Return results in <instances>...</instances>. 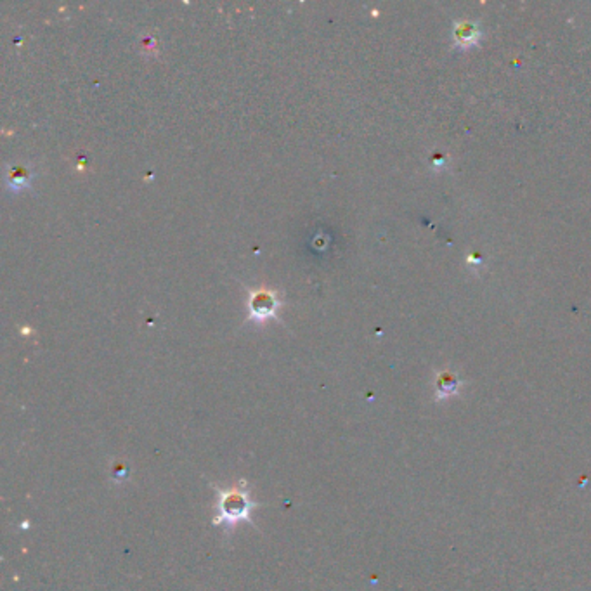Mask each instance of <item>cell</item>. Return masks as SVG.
<instances>
[{
	"label": "cell",
	"instance_id": "cell-2",
	"mask_svg": "<svg viewBox=\"0 0 591 591\" xmlns=\"http://www.w3.org/2000/svg\"><path fill=\"white\" fill-rule=\"evenodd\" d=\"M250 307L252 316H254L257 321H264L267 320V317L274 316L278 300H276V297L271 291H255V293L252 295Z\"/></svg>",
	"mask_w": 591,
	"mask_h": 591
},
{
	"label": "cell",
	"instance_id": "cell-3",
	"mask_svg": "<svg viewBox=\"0 0 591 591\" xmlns=\"http://www.w3.org/2000/svg\"><path fill=\"white\" fill-rule=\"evenodd\" d=\"M480 37V33L477 32L475 26L468 25V23H461V25L456 26V32H454V44L458 45V47H463V49H468L470 45L477 44V38Z\"/></svg>",
	"mask_w": 591,
	"mask_h": 591
},
{
	"label": "cell",
	"instance_id": "cell-1",
	"mask_svg": "<svg viewBox=\"0 0 591 591\" xmlns=\"http://www.w3.org/2000/svg\"><path fill=\"white\" fill-rule=\"evenodd\" d=\"M257 505L250 500L247 491H240L238 488L224 489L219 491V501H217V515L213 519L215 526H224L231 531L236 524L248 522L252 510Z\"/></svg>",
	"mask_w": 591,
	"mask_h": 591
}]
</instances>
